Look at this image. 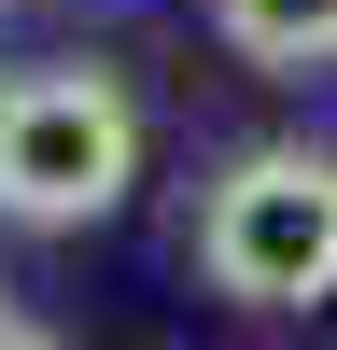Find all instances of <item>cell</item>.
<instances>
[{
	"label": "cell",
	"instance_id": "5",
	"mask_svg": "<svg viewBox=\"0 0 337 350\" xmlns=\"http://www.w3.org/2000/svg\"><path fill=\"white\" fill-rule=\"evenodd\" d=\"M0 323H14V308H0Z\"/></svg>",
	"mask_w": 337,
	"mask_h": 350
},
{
	"label": "cell",
	"instance_id": "3",
	"mask_svg": "<svg viewBox=\"0 0 337 350\" xmlns=\"http://www.w3.org/2000/svg\"><path fill=\"white\" fill-rule=\"evenodd\" d=\"M211 28L253 70H323L337 56V0H211Z\"/></svg>",
	"mask_w": 337,
	"mask_h": 350
},
{
	"label": "cell",
	"instance_id": "4",
	"mask_svg": "<svg viewBox=\"0 0 337 350\" xmlns=\"http://www.w3.org/2000/svg\"><path fill=\"white\" fill-rule=\"evenodd\" d=\"M0 350H56V336H42V323H0Z\"/></svg>",
	"mask_w": 337,
	"mask_h": 350
},
{
	"label": "cell",
	"instance_id": "2",
	"mask_svg": "<svg viewBox=\"0 0 337 350\" xmlns=\"http://www.w3.org/2000/svg\"><path fill=\"white\" fill-rule=\"evenodd\" d=\"M127 183H140V112L112 70L56 56V70L0 84V211L14 224H99Z\"/></svg>",
	"mask_w": 337,
	"mask_h": 350
},
{
	"label": "cell",
	"instance_id": "1",
	"mask_svg": "<svg viewBox=\"0 0 337 350\" xmlns=\"http://www.w3.org/2000/svg\"><path fill=\"white\" fill-rule=\"evenodd\" d=\"M197 280L239 308H323L337 295V154H309V140L239 154L197 211Z\"/></svg>",
	"mask_w": 337,
	"mask_h": 350
}]
</instances>
